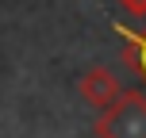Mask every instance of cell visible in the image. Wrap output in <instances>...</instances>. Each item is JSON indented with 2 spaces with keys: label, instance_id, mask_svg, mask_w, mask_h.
<instances>
[{
  "label": "cell",
  "instance_id": "obj_4",
  "mask_svg": "<svg viewBox=\"0 0 146 138\" xmlns=\"http://www.w3.org/2000/svg\"><path fill=\"white\" fill-rule=\"evenodd\" d=\"M119 8L135 19H146V0H119Z\"/></svg>",
  "mask_w": 146,
  "mask_h": 138
},
{
  "label": "cell",
  "instance_id": "obj_2",
  "mask_svg": "<svg viewBox=\"0 0 146 138\" xmlns=\"http://www.w3.org/2000/svg\"><path fill=\"white\" fill-rule=\"evenodd\" d=\"M77 92H81L85 104H92L96 111H104V108H111V104L123 96V85H119V77H115L108 65H92V69L81 73Z\"/></svg>",
  "mask_w": 146,
  "mask_h": 138
},
{
  "label": "cell",
  "instance_id": "obj_3",
  "mask_svg": "<svg viewBox=\"0 0 146 138\" xmlns=\"http://www.w3.org/2000/svg\"><path fill=\"white\" fill-rule=\"evenodd\" d=\"M115 31L123 35V61L146 81V31H127V27H115Z\"/></svg>",
  "mask_w": 146,
  "mask_h": 138
},
{
  "label": "cell",
  "instance_id": "obj_1",
  "mask_svg": "<svg viewBox=\"0 0 146 138\" xmlns=\"http://www.w3.org/2000/svg\"><path fill=\"white\" fill-rule=\"evenodd\" d=\"M96 138H146V92L123 88V96L100 111Z\"/></svg>",
  "mask_w": 146,
  "mask_h": 138
}]
</instances>
